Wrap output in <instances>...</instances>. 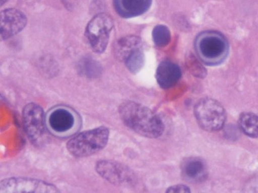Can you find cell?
Masks as SVG:
<instances>
[{
  "label": "cell",
  "mask_w": 258,
  "mask_h": 193,
  "mask_svg": "<svg viewBox=\"0 0 258 193\" xmlns=\"http://www.w3.org/2000/svg\"><path fill=\"white\" fill-rule=\"evenodd\" d=\"M114 9L121 17L140 16L150 8L152 0H113Z\"/></svg>",
  "instance_id": "obj_12"
},
{
  "label": "cell",
  "mask_w": 258,
  "mask_h": 193,
  "mask_svg": "<svg viewBox=\"0 0 258 193\" xmlns=\"http://www.w3.org/2000/svg\"><path fill=\"white\" fill-rule=\"evenodd\" d=\"M124 124L138 135L148 138H157L164 131L160 117L149 108L140 103L126 101L118 109Z\"/></svg>",
  "instance_id": "obj_1"
},
{
  "label": "cell",
  "mask_w": 258,
  "mask_h": 193,
  "mask_svg": "<svg viewBox=\"0 0 258 193\" xmlns=\"http://www.w3.org/2000/svg\"><path fill=\"white\" fill-rule=\"evenodd\" d=\"M48 122L50 127L55 132L64 133L72 128L75 119L69 110L57 108L50 114Z\"/></svg>",
  "instance_id": "obj_13"
},
{
  "label": "cell",
  "mask_w": 258,
  "mask_h": 193,
  "mask_svg": "<svg viewBox=\"0 0 258 193\" xmlns=\"http://www.w3.org/2000/svg\"><path fill=\"white\" fill-rule=\"evenodd\" d=\"M181 171L184 179L192 183L204 181L207 175L205 163L198 157L184 159L181 164Z\"/></svg>",
  "instance_id": "obj_11"
},
{
  "label": "cell",
  "mask_w": 258,
  "mask_h": 193,
  "mask_svg": "<svg viewBox=\"0 0 258 193\" xmlns=\"http://www.w3.org/2000/svg\"><path fill=\"white\" fill-rule=\"evenodd\" d=\"M26 16L19 10L7 9L1 12V36L6 39L21 32L27 24Z\"/></svg>",
  "instance_id": "obj_9"
},
{
  "label": "cell",
  "mask_w": 258,
  "mask_h": 193,
  "mask_svg": "<svg viewBox=\"0 0 258 193\" xmlns=\"http://www.w3.org/2000/svg\"><path fill=\"white\" fill-rule=\"evenodd\" d=\"M142 48L141 39L136 36H126L118 40L115 45V54L117 57L124 61L134 50Z\"/></svg>",
  "instance_id": "obj_14"
},
{
  "label": "cell",
  "mask_w": 258,
  "mask_h": 193,
  "mask_svg": "<svg viewBox=\"0 0 258 193\" xmlns=\"http://www.w3.org/2000/svg\"><path fill=\"white\" fill-rule=\"evenodd\" d=\"M80 65L81 73L88 77H96L101 73V69L99 64L91 58H84Z\"/></svg>",
  "instance_id": "obj_18"
},
{
  "label": "cell",
  "mask_w": 258,
  "mask_h": 193,
  "mask_svg": "<svg viewBox=\"0 0 258 193\" xmlns=\"http://www.w3.org/2000/svg\"><path fill=\"white\" fill-rule=\"evenodd\" d=\"M96 172L102 178L115 185H127L135 179L133 171L127 166L117 161L103 160L95 165Z\"/></svg>",
  "instance_id": "obj_8"
},
{
  "label": "cell",
  "mask_w": 258,
  "mask_h": 193,
  "mask_svg": "<svg viewBox=\"0 0 258 193\" xmlns=\"http://www.w3.org/2000/svg\"><path fill=\"white\" fill-rule=\"evenodd\" d=\"M186 61L188 69L195 77L200 78L206 77V70L194 55L192 54L188 55Z\"/></svg>",
  "instance_id": "obj_19"
},
{
  "label": "cell",
  "mask_w": 258,
  "mask_h": 193,
  "mask_svg": "<svg viewBox=\"0 0 258 193\" xmlns=\"http://www.w3.org/2000/svg\"><path fill=\"white\" fill-rule=\"evenodd\" d=\"M241 131L251 138L258 137V116L251 112H243L239 118Z\"/></svg>",
  "instance_id": "obj_15"
},
{
  "label": "cell",
  "mask_w": 258,
  "mask_h": 193,
  "mask_svg": "<svg viewBox=\"0 0 258 193\" xmlns=\"http://www.w3.org/2000/svg\"><path fill=\"white\" fill-rule=\"evenodd\" d=\"M113 26L111 18L103 13L96 15L90 21L86 27V35L95 52L101 53L105 50Z\"/></svg>",
  "instance_id": "obj_6"
},
{
  "label": "cell",
  "mask_w": 258,
  "mask_h": 193,
  "mask_svg": "<svg viewBox=\"0 0 258 193\" xmlns=\"http://www.w3.org/2000/svg\"><path fill=\"white\" fill-rule=\"evenodd\" d=\"M9 0H1V5L2 6L3 4H5Z\"/></svg>",
  "instance_id": "obj_21"
},
{
  "label": "cell",
  "mask_w": 258,
  "mask_h": 193,
  "mask_svg": "<svg viewBox=\"0 0 258 193\" xmlns=\"http://www.w3.org/2000/svg\"><path fill=\"white\" fill-rule=\"evenodd\" d=\"M109 135L108 129L103 126L83 131L68 141L67 148L75 157H87L104 148L107 143Z\"/></svg>",
  "instance_id": "obj_3"
},
{
  "label": "cell",
  "mask_w": 258,
  "mask_h": 193,
  "mask_svg": "<svg viewBox=\"0 0 258 193\" xmlns=\"http://www.w3.org/2000/svg\"><path fill=\"white\" fill-rule=\"evenodd\" d=\"M123 62L131 73L138 72L143 66L144 62V55L142 49L139 48L134 50Z\"/></svg>",
  "instance_id": "obj_16"
},
{
  "label": "cell",
  "mask_w": 258,
  "mask_h": 193,
  "mask_svg": "<svg viewBox=\"0 0 258 193\" xmlns=\"http://www.w3.org/2000/svg\"><path fill=\"white\" fill-rule=\"evenodd\" d=\"M195 48L200 59L207 65L222 62L228 53L229 45L220 33L206 31L199 33L195 40Z\"/></svg>",
  "instance_id": "obj_2"
},
{
  "label": "cell",
  "mask_w": 258,
  "mask_h": 193,
  "mask_svg": "<svg viewBox=\"0 0 258 193\" xmlns=\"http://www.w3.org/2000/svg\"><path fill=\"white\" fill-rule=\"evenodd\" d=\"M168 193H188L190 192V188L186 185L179 184L169 186L166 189Z\"/></svg>",
  "instance_id": "obj_20"
},
{
  "label": "cell",
  "mask_w": 258,
  "mask_h": 193,
  "mask_svg": "<svg viewBox=\"0 0 258 193\" xmlns=\"http://www.w3.org/2000/svg\"><path fill=\"white\" fill-rule=\"evenodd\" d=\"M54 185L41 180L27 177H10L0 182L1 193L58 192Z\"/></svg>",
  "instance_id": "obj_7"
},
{
  "label": "cell",
  "mask_w": 258,
  "mask_h": 193,
  "mask_svg": "<svg viewBox=\"0 0 258 193\" xmlns=\"http://www.w3.org/2000/svg\"><path fill=\"white\" fill-rule=\"evenodd\" d=\"M181 76L180 67L169 60L161 61L156 72V79L159 86L164 89H169L179 81Z\"/></svg>",
  "instance_id": "obj_10"
},
{
  "label": "cell",
  "mask_w": 258,
  "mask_h": 193,
  "mask_svg": "<svg viewBox=\"0 0 258 193\" xmlns=\"http://www.w3.org/2000/svg\"><path fill=\"white\" fill-rule=\"evenodd\" d=\"M24 127L30 141L36 146L43 145L47 139L44 113L39 105L30 103L22 111Z\"/></svg>",
  "instance_id": "obj_5"
},
{
  "label": "cell",
  "mask_w": 258,
  "mask_h": 193,
  "mask_svg": "<svg viewBox=\"0 0 258 193\" xmlns=\"http://www.w3.org/2000/svg\"><path fill=\"white\" fill-rule=\"evenodd\" d=\"M152 37L156 45L164 47L169 43L171 34L167 27L163 25H157L153 30Z\"/></svg>",
  "instance_id": "obj_17"
},
{
  "label": "cell",
  "mask_w": 258,
  "mask_h": 193,
  "mask_svg": "<svg viewBox=\"0 0 258 193\" xmlns=\"http://www.w3.org/2000/svg\"><path fill=\"white\" fill-rule=\"evenodd\" d=\"M194 112L200 127L207 132H215L224 126L226 112L217 101L204 98L195 104Z\"/></svg>",
  "instance_id": "obj_4"
}]
</instances>
